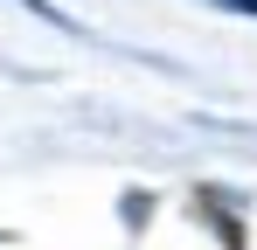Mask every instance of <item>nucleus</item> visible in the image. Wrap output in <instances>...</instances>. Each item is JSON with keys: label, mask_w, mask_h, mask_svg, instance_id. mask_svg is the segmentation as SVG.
<instances>
[{"label": "nucleus", "mask_w": 257, "mask_h": 250, "mask_svg": "<svg viewBox=\"0 0 257 250\" xmlns=\"http://www.w3.org/2000/svg\"><path fill=\"white\" fill-rule=\"evenodd\" d=\"M215 7H229V14H257V0H215Z\"/></svg>", "instance_id": "1"}]
</instances>
